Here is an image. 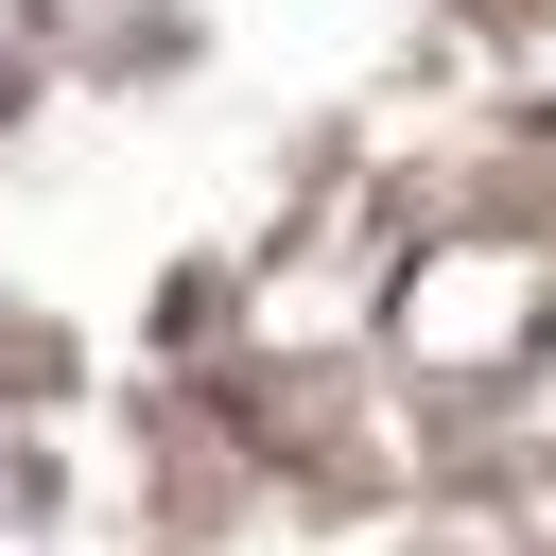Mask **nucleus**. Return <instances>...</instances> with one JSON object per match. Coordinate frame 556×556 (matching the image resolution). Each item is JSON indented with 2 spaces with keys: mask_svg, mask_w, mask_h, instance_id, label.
Here are the masks:
<instances>
[]
</instances>
